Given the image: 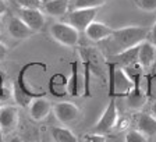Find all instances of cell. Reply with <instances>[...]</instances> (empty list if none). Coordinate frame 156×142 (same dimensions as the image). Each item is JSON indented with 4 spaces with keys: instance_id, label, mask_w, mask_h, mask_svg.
Returning <instances> with one entry per match:
<instances>
[{
    "instance_id": "6da1fadb",
    "label": "cell",
    "mask_w": 156,
    "mask_h": 142,
    "mask_svg": "<svg viewBox=\"0 0 156 142\" xmlns=\"http://www.w3.org/2000/svg\"><path fill=\"white\" fill-rule=\"evenodd\" d=\"M149 36V31L144 27H124L120 29H113L112 35L109 36V43L113 48L112 55L124 52L127 49H131L134 46H138L146 41Z\"/></svg>"
},
{
    "instance_id": "7a4b0ae2",
    "label": "cell",
    "mask_w": 156,
    "mask_h": 142,
    "mask_svg": "<svg viewBox=\"0 0 156 142\" xmlns=\"http://www.w3.org/2000/svg\"><path fill=\"white\" fill-rule=\"evenodd\" d=\"M135 88L133 78L121 67L112 66L110 73V94L114 96H128Z\"/></svg>"
},
{
    "instance_id": "3957f363",
    "label": "cell",
    "mask_w": 156,
    "mask_h": 142,
    "mask_svg": "<svg viewBox=\"0 0 156 142\" xmlns=\"http://www.w3.org/2000/svg\"><path fill=\"white\" fill-rule=\"evenodd\" d=\"M50 35L56 42L63 46H77L80 42V32L67 23H55L50 27Z\"/></svg>"
},
{
    "instance_id": "277c9868",
    "label": "cell",
    "mask_w": 156,
    "mask_h": 142,
    "mask_svg": "<svg viewBox=\"0 0 156 142\" xmlns=\"http://www.w3.org/2000/svg\"><path fill=\"white\" fill-rule=\"evenodd\" d=\"M96 13L98 9H74L67 14V24H70L78 32H82L95 21Z\"/></svg>"
},
{
    "instance_id": "5b68a950",
    "label": "cell",
    "mask_w": 156,
    "mask_h": 142,
    "mask_svg": "<svg viewBox=\"0 0 156 142\" xmlns=\"http://www.w3.org/2000/svg\"><path fill=\"white\" fill-rule=\"evenodd\" d=\"M117 121H119V112H117V105L116 100L112 99L107 103L105 112L102 113L101 119L98 120V123L94 127V133L98 134H106L116 127Z\"/></svg>"
},
{
    "instance_id": "8992f818",
    "label": "cell",
    "mask_w": 156,
    "mask_h": 142,
    "mask_svg": "<svg viewBox=\"0 0 156 142\" xmlns=\"http://www.w3.org/2000/svg\"><path fill=\"white\" fill-rule=\"evenodd\" d=\"M53 112H55L56 119L64 126L77 123L81 117V110L73 102H58L55 105Z\"/></svg>"
},
{
    "instance_id": "52a82bcc",
    "label": "cell",
    "mask_w": 156,
    "mask_h": 142,
    "mask_svg": "<svg viewBox=\"0 0 156 142\" xmlns=\"http://www.w3.org/2000/svg\"><path fill=\"white\" fill-rule=\"evenodd\" d=\"M18 124V109L7 105L0 106V130L2 133H11Z\"/></svg>"
},
{
    "instance_id": "ba28073f",
    "label": "cell",
    "mask_w": 156,
    "mask_h": 142,
    "mask_svg": "<svg viewBox=\"0 0 156 142\" xmlns=\"http://www.w3.org/2000/svg\"><path fill=\"white\" fill-rule=\"evenodd\" d=\"M20 18L23 20L34 32L41 31L46 23L45 14L38 9H21L20 10Z\"/></svg>"
},
{
    "instance_id": "9c48e42d",
    "label": "cell",
    "mask_w": 156,
    "mask_h": 142,
    "mask_svg": "<svg viewBox=\"0 0 156 142\" xmlns=\"http://www.w3.org/2000/svg\"><path fill=\"white\" fill-rule=\"evenodd\" d=\"M156 63V46L151 41H144L138 46V64L142 70H149Z\"/></svg>"
},
{
    "instance_id": "30bf717a",
    "label": "cell",
    "mask_w": 156,
    "mask_h": 142,
    "mask_svg": "<svg viewBox=\"0 0 156 142\" xmlns=\"http://www.w3.org/2000/svg\"><path fill=\"white\" fill-rule=\"evenodd\" d=\"M84 32L88 39H91L94 42H102V41H106L112 35L113 29L103 23L94 21V23H91L88 25V28L85 29Z\"/></svg>"
},
{
    "instance_id": "8fae6325",
    "label": "cell",
    "mask_w": 156,
    "mask_h": 142,
    "mask_svg": "<svg viewBox=\"0 0 156 142\" xmlns=\"http://www.w3.org/2000/svg\"><path fill=\"white\" fill-rule=\"evenodd\" d=\"M52 110V103L46 98H36L29 103V114L35 121L46 119Z\"/></svg>"
},
{
    "instance_id": "7c38bea8",
    "label": "cell",
    "mask_w": 156,
    "mask_h": 142,
    "mask_svg": "<svg viewBox=\"0 0 156 142\" xmlns=\"http://www.w3.org/2000/svg\"><path fill=\"white\" fill-rule=\"evenodd\" d=\"M138 46H134V48L127 49L124 52L112 55V60L114 62V64H117L121 68L131 67V66H134V64H138Z\"/></svg>"
},
{
    "instance_id": "4fadbf2b",
    "label": "cell",
    "mask_w": 156,
    "mask_h": 142,
    "mask_svg": "<svg viewBox=\"0 0 156 142\" xmlns=\"http://www.w3.org/2000/svg\"><path fill=\"white\" fill-rule=\"evenodd\" d=\"M9 34L13 36L14 39H27L34 34V31L24 23L20 17H13L9 21Z\"/></svg>"
},
{
    "instance_id": "5bb4252c",
    "label": "cell",
    "mask_w": 156,
    "mask_h": 142,
    "mask_svg": "<svg viewBox=\"0 0 156 142\" xmlns=\"http://www.w3.org/2000/svg\"><path fill=\"white\" fill-rule=\"evenodd\" d=\"M136 130L145 137H153L156 134V119L152 114L141 113L136 119Z\"/></svg>"
},
{
    "instance_id": "9a60e30c",
    "label": "cell",
    "mask_w": 156,
    "mask_h": 142,
    "mask_svg": "<svg viewBox=\"0 0 156 142\" xmlns=\"http://www.w3.org/2000/svg\"><path fill=\"white\" fill-rule=\"evenodd\" d=\"M45 13L52 17H62L68 13V2L67 0H48L43 4Z\"/></svg>"
},
{
    "instance_id": "2e32d148",
    "label": "cell",
    "mask_w": 156,
    "mask_h": 142,
    "mask_svg": "<svg viewBox=\"0 0 156 142\" xmlns=\"http://www.w3.org/2000/svg\"><path fill=\"white\" fill-rule=\"evenodd\" d=\"M73 67V73H71V77L68 80V85H67V89L70 92V95L73 96H80V95L84 94V84L80 81V75H78V64L77 63H73L71 64Z\"/></svg>"
},
{
    "instance_id": "e0dca14e",
    "label": "cell",
    "mask_w": 156,
    "mask_h": 142,
    "mask_svg": "<svg viewBox=\"0 0 156 142\" xmlns=\"http://www.w3.org/2000/svg\"><path fill=\"white\" fill-rule=\"evenodd\" d=\"M50 134H52L53 142H78L75 134L66 127H55L52 128Z\"/></svg>"
},
{
    "instance_id": "ac0fdd59",
    "label": "cell",
    "mask_w": 156,
    "mask_h": 142,
    "mask_svg": "<svg viewBox=\"0 0 156 142\" xmlns=\"http://www.w3.org/2000/svg\"><path fill=\"white\" fill-rule=\"evenodd\" d=\"M107 0H74L75 9H99Z\"/></svg>"
},
{
    "instance_id": "d6986e66",
    "label": "cell",
    "mask_w": 156,
    "mask_h": 142,
    "mask_svg": "<svg viewBox=\"0 0 156 142\" xmlns=\"http://www.w3.org/2000/svg\"><path fill=\"white\" fill-rule=\"evenodd\" d=\"M124 142H148V137H145L138 130H130L126 134Z\"/></svg>"
},
{
    "instance_id": "ffe728a7",
    "label": "cell",
    "mask_w": 156,
    "mask_h": 142,
    "mask_svg": "<svg viewBox=\"0 0 156 142\" xmlns=\"http://www.w3.org/2000/svg\"><path fill=\"white\" fill-rule=\"evenodd\" d=\"M17 3L21 6V9H38V10H41L43 7L42 0H17Z\"/></svg>"
},
{
    "instance_id": "44dd1931",
    "label": "cell",
    "mask_w": 156,
    "mask_h": 142,
    "mask_svg": "<svg viewBox=\"0 0 156 142\" xmlns=\"http://www.w3.org/2000/svg\"><path fill=\"white\" fill-rule=\"evenodd\" d=\"M136 6L144 11L152 13L156 11V0H136Z\"/></svg>"
},
{
    "instance_id": "7402d4cb",
    "label": "cell",
    "mask_w": 156,
    "mask_h": 142,
    "mask_svg": "<svg viewBox=\"0 0 156 142\" xmlns=\"http://www.w3.org/2000/svg\"><path fill=\"white\" fill-rule=\"evenodd\" d=\"M84 142H106V135L105 134H87L84 137Z\"/></svg>"
},
{
    "instance_id": "603a6c76",
    "label": "cell",
    "mask_w": 156,
    "mask_h": 142,
    "mask_svg": "<svg viewBox=\"0 0 156 142\" xmlns=\"http://www.w3.org/2000/svg\"><path fill=\"white\" fill-rule=\"evenodd\" d=\"M7 53H9V49H7V46L4 45V43L0 42V62H2V60H4V59L7 57Z\"/></svg>"
},
{
    "instance_id": "cb8c5ba5",
    "label": "cell",
    "mask_w": 156,
    "mask_h": 142,
    "mask_svg": "<svg viewBox=\"0 0 156 142\" xmlns=\"http://www.w3.org/2000/svg\"><path fill=\"white\" fill-rule=\"evenodd\" d=\"M149 35H151V39H149V41L156 46V23L153 24V27H152V29H151Z\"/></svg>"
},
{
    "instance_id": "d4e9b609",
    "label": "cell",
    "mask_w": 156,
    "mask_h": 142,
    "mask_svg": "<svg viewBox=\"0 0 156 142\" xmlns=\"http://www.w3.org/2000/svg\"><path fill=\"white\" fill-rule=\"evenodd\" d=\"M7 11V3L6 0H0V16H3Z\"/></svg>"
},
{
    "instance_id": "484cf974",
    "label": "cell",
    "mask_w": 156,
    "mask_h": 142,
    "mask_svg": "<svg viewBox=\"0 0 156 142\" xmlns=\"http://www.w3.org/2000/svg\"><path fill=\"white\" fill-rule=\"evenodd\" d=\"M151 110H152V116L156 119V99L153 100V103H152V106H151Z\"/></svg>"
},
{
    "instance_id": "4316f807",
    "label": "cell",
    "mask_w": 156,
    "mask_h": 142,
    "mask_svg": "<svg viewBox=\"0 0 156 142\" xmlns=\"http://www.w3.org/2000/svg\"><path fill=\"white\" fill-rule=\"evenodd\" d=\"M9 142H24V141L20 138V137H13V138H10Z\"/></svg>"
},
{
    "instance_id": "83f0119b",
    "label": "cell",
    "mask_w": 156,
    "mask_h": 142,
    "mask_svg": "<svg viewBox=\"0 0 156 142\" xmlns=\"http://www.w3.org/2000/svg\"><path fill=\"white\" fill-rule=\"evenodd\" d=\"M2 135H3V133H2V130H0V138H2Z\"/></svg>"
},
{
    "instance_id": "f1b7e54d",
    "label": "cell",
    "mask_w": 156,
    "mask_h": 142,
    "mask_svg": "<svg viewBox=\"0 0 156 142\" xmlns=\"http://www.w3.org/2000/svg\"><path fill=\"white\" fill-rule=\"evenodd\" d=\"M0 142H2V138H0Z\"/></svg>"
},
{
    "instance_id": "f546056e",
    "label": "cell",
    "mask_w": 156,
    "mask_h": 142,
    "mask_svg": "<svg viewBox=\"0 0 156 142\" xmlns=\"http://www.w3.org/2000/svg\"><path fill=\"white\" fill-rule=\"evenodd\" d=\"M0 21H2V20H0Z\"/></svg>"
}]
</instances>
